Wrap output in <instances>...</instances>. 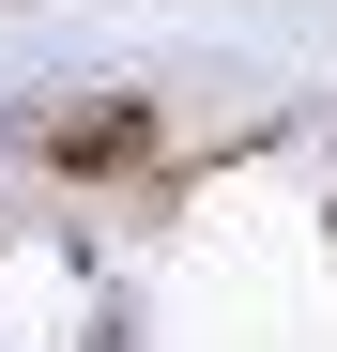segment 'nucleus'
Wrapping results in <instances>:
<instances>
[{
  "instance_id": "1",
  "label": "nucleus",
  "mask_w": 337,
  "mask_h": 352,
  "mask_svg": "<svg viewBox=\"0 0 337 352\" xmlns=\"http://www.w3.org/2000/svg\"><path fill=\"white\" fill-rule=\"evenodd\" d=\"M138 153H153V107H138V92L62 107V123H46V168H77V184H92V168H138Z\"/></svg>"
}]
</instances>
